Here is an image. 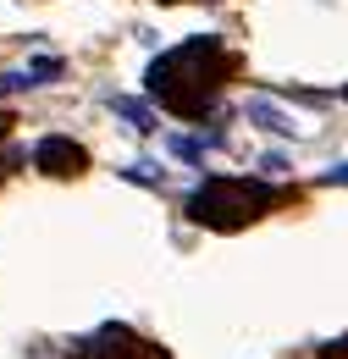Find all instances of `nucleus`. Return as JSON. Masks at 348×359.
<instances>
[{"instance_id":"obj_1","label":"nucleus","mask_w":348,"mask_h":359,"mask_svg":"<svg viewBox=\"0 0 348 359\" xmlns=\"http://www.w3.org/2000/svg\"><path fill=\"white\" fill-rule=\"evenodd\" d=\"M227 72H232V55L221 39H188V45L166 50V55H155L149 61V100H161L172 116L182 122H199L205 111H216L221 100V83H227Z\"/></svg>"},{"instance_id":"obj_2","label":"nucleus","mask_w":348,"mask_h":359,"mask_svg":"<svg viewBox=\"0 0 348 359\" xmlns=\"http://www.w3.org/2000/svg\"><path fill=\"white\" fill-rule=\"evenodd\" d=\"M265 205H276V188L249 177H205L194 194H188V222L216 226V232H232V226L255 222Z\"/></svg>"},{"instance_id":"obj_3","label":"nucleus","mask_w":348,"mask_h":359,"mask_svg":"<svg viewBox=\"0 0 348 359\" xmlns=\"http://www.w3.org/2000/svg\"><path fill=\"white\" fill-rule=\"evenodd\" d=\"M34 166L50 172V177H78L88 166V155H83V144H72L67 133H50V138L34 144Z\"/></svg>"},{"instance_id":"obj_4","label":"nucleus","mask_w":348,"mask_h":359,"mask_svg":"<svg viewBox=\"0 0 348 359\" xmlns=\"http://www.w3.org/2000/svg\"><path fill=\"white\" fill-rule=\"evenodd\" d=\"M249 122H260L265 133H299V128H293L276 105H265V100H249Z\"/></svg>"},{"instance_id":"obj_5","label":"nucleus","mask_w":348,"mask_h":359,"mask_svg":"<svg viewBox=\"0 0 348 359\" xmlns=\"http://www.w3.org/2000/svg\"><path fill=\"white\" fill-rule=\"evenodd\" d=\"M111 111H122V116H128V122L138 128V133H149V111H144L138 100H111Z\"/></svg>"},{"instance_id":"obj_6","label":"nucleus","mask_w":348,"mask_h":359,"mask_svg":"<svg viewBox=\"0 0 348 359\" xmlns=\"http://www.w3.org/2000/svg\"><path fill=\"white\" fill-rule=\"evenodd\" d=\"M128 177L133 182H161V177H155V166H128Z\"/></svg>"},{"instance_id":"obj_7","label":"nucleus","mask_w":348,"mask_h":359,"mask_svg":"<svg viewBox=\"0 0 348 359\" xmlns=\"http://www.w3.org/2000/svg\"><path fill=\"white\" fill-rule=\"evenodd\" d=\"M326 182H348V161H343V166H332V172H326Z\"/></svg>"}]
</instances>
